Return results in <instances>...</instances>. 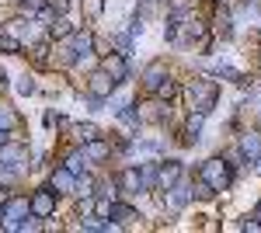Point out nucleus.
Segmentation results:
<instances>
[{
	"label": "nucleus",
	"instance_id": "nucleus-28",
	"mask_svg": "<svg viewBox=\"0 0 261 233\" xmlns=\"http://www.w3.org/2000/svg\"><path fill=\"white\" fill-rule=\"evenodd\" d=\"M49 0H21V14H28V18H35L42 7H45Z\"/></svg>",
	"mask_w": 261,
	"mask_h": 233
},
{
	"label": "nucleus",
	"instance_id": "nucleus-39",
	"mask_svg": "<svg viewBox=\"0 0 261 233\" xmlns=\"http://www.w3.org/2000/svg\"><path fill=\"white\" fill-rule=\"evenodd\" d=\"M254 219L261 223V198H258V205H254Z\"/></svg>",
	"mask_w": 261,
	"mask_h": 233
},
{
	"label": "nucleus",
	"instance_id": "nucleus-23",
	"mask_svg": "<svg viewBox=\"0 0 261 233\" xmlns=\"http://www.w3.org/2000/svg\"><path fill=\"white\" fill-rule=\"evenodd\" d=\"M115 115L125 122V125H133V129H140V112L133 108V105H122V108H115Z\"/></svg>",
	"mask_w": 261,
	"mask_h": 233
},
{
	"label": "nucleus",
	"instance_id": "nucleus-10",
	"mask_svg": "<svg viewBox=\"0 0 261 233\" xmlns=\"http://www.w3.org/2000/svg\"><path fill=\"white\" fill-rule=\"evenodd\" d=\"M49 188L56 195H70L73 188H77V174H70L66 167H56L53 174H49Z\"/></svg>",
	"mask_w": 261,
	"mask_h": 233
},
{
	"label": "nucleus",
	"instance_id": "nucleus-26",
	"mask_svg": "<svg viewBox=\"0 0 261 233\" xmlns=\"http://www.w3.org/2000/svg\"><path fill=\"white\" fill-rule=\"evenodd\" d=\"M153 94L161 97V101H174V97H178V84H174V80L167 77V80H164V84H161V87L153 91Z\"/></svg>",
	"mask_w": 261,
	"mask_h": 233
},
{
	"label": "nucleus",
	"instance_id": "nucleus-36",
	"mask_svg": "<svg viewBox=\"0 0 261 233\" xmlns=\"http://www.w3.org/2000/svg\"><path fill=\"white\" fill-rule=\"evenodd\" d=\"M45 125H49V129L60 125V115H56V112H45Z\"/></svg>",
	"mask_w": 261,
	"mask_h": 233
},
{
	"label": "nucleus",
	"instance_id": "nucleus-19",
	"mask_svg": "<svg viewBox=\"0 0 261 233\" xmlns=\"http://www.w3.org/2000/svg\"><path fill=\"white\" fill-rule=\"evenodd\" d=\"M21 49H24V45H21L18 35H11V32L0 35V53H7V56H21Z\"/></svg>",
	"mask_w": 261,
	"mask_h": 233
},
{
	"label": "nucleus",
	"instance_id": "nucleus-1",
	"mask_svg": "<svg viewBox=\"0 0 261 233\" xmlns=\"http://www.w3.org/2000/svg\"><path fill=\"white\" fill-rule=\"evenodd\" d=\"M185 94H188V105H192V112H202V115H209V112L216 108V101H220V87H216V80H209V77H195V80H188Z\"/></svg>",
	"mask_w": 261,
	"mask_h": 233
},
{
	"label": "nucleus",
	"instance_id": "nucleus-32",
	"mask_svg": "<svg viewBox=\"0 0 261 233\" xmlns=\"http://www.w3.org/2000/svg\"><path fill=\"white\" fill-rule=\"evenodd\" d=\"M14 122H18V118H14V112L0 105V129H4V133H11V129H14Z\"/></svg>",
	"mask_w": 261,
	"mask_h": 233
},
{
	"label": "nucleus",
	"instance_id": "nucleus-35",
	"mask_svg": "<svg viewBox=\"0 0 261 233\" xmlns=\"http://www.w3.org/2000/svg\"><path fill=\"white\" fill-rule=\"evenodd\" d=\"M241 230H251V233H258V230H261V223H258V219H247V223H241Z\"/></svg>",
	"mask_w": 261,
	"mask_h": 233
},
{
	"label": "nucleus",
	"instance_id": "nucleus-15",
	"mask_svg": "<svg viewBox=\"0 0 261 233\" xmlns=\"http://www.w3.org/2000/svg\"><path fill=\"white\" fill-rule=\"evenodd\" d=\"M112 219L119 223V226H129V223H136L140 213L133 209V205H122V202H112Z\"/></svg>",
	"mask_w": 261,
	"mask_h": 233
},
{
	"label": "nucleus",
	"instance_id": "nucleus-14",
	"mask_svg": "<svg viewBox=\"0 0 261 233\" xmlns=\"http://www.w3.org/2000/svg\"><path fill=\"white\" fill-rule=\"evenodd\" d=\"M84 153H87V160L94 164V160H108V157H112V146L98 136V139H91V143H84Z\"/></svg>",
	"mask_w": 261,
	"mask_h": 233
},
{
	"label": "nucleus",
	"instance_id": "nucleus-27",
	"mask_svg": "<svg viewBox=\"0 0 261 233\" xmlns=\"http://www.w3.org/2000/svg\"><path fill=\"white\" fill-rule=\"evenodd\" d=\"M77 195H94V177L87 174V171L77 174Z\"/></svg>",
	"mask_w": 261,
	"mask_h": 233
},
{
	"label": "nucleus",
	"instance_id": "nucleus-29",
	"mask_svg": "<svg viewBox=\"0 0 261 233\" xmlns=\"http://www.w3.org/2000/svg\"><path fill=\"white\" fill-rule=\"evenodd\" d=\"M216 32H220V35H230V32H233V18H230V11H220V18H216Z\"/></svg>",
	"mask_w": 261,
	"mask_h": 233
},
{
	"label": "nucleus",
	"instance_id": "nucleus-34",
	"mask_svg": "<svg viewBox=\"0 0 261 233\" xmlns=\"http://www.w3.org/2000/svg\"><path fill=\"white\" fill-rule=\"evenodd\" d=\"M112 202H115V198H105V195H101L98 202H94V216H112Z\"/></svg>",
	"mask_w": 261,
	"mask_h": 233
},
{
	"label": "nucleus",
	"instance_id": "nucleus-31",
	"mask_svg": "<svg viewBox=\"0 0 261 233\" xmlns=\"http://www.w3.org/2000/svg\"><path fill=\"white\" fill-rule=\"evenodd\" d=\"M195 7V0H167V11L171 14H185V11H192Z\"/></svg>",
	"mask_w": 261,
	"mask_h": 233
},
{
	"label": "nucleus",
	"instance_id": "nucleus-25",
	"mask_svg": "<svg viewBox=\"0 0 261 233\" xmlns=\"http://www.w3.org/2000/svg\"><path fill=\"white\" fill-rule=\"evenodd\" d=\"M143 188H157V164H140Z\"/></svg>",
	"mask_w": 261,
	"mask_h": 233
},
{
	"label": "nucleus",
	"instance_id": "nucleus-12",
	"mask_svg": "<svg viewBox=\"0 0 261 233\" xmlns=\"http://www.w3.org/2000/svg\"><path fill=\"white\" fill-rule=\"evenodd\" d=\"M237 150H241L244 164H254L261 157V133H244L241 143H237Z\"/></svg>",
	"mask_w": 261,
	"mask_h": 233
},
{
	"label": "nucleus",
	"instance_id": "nucleus-16",
	"mask_svg": "<svg viewBox=\"0 0 261 233\" xmlns=\"http://www.w3.org/2000/svg\"><path fill=\"white\" fill-rule=\"evenodd\" d=\"M202 122H205V115H202V112H192V115H188V122H185V143H195V139H199Z\"/></svg>",
	"mask_w": 261,
	"mask_h": 233
},
{
	"label": "nucleus",
	"instance_id": "nucleus-11",
	"mask_svg": "<svg viewBox=\"0 0 261 233\" xmlns=\"http://www.w3.org/2000/svg\"><path fill=\"white\" fill-rule=\"evenodd\" d=\"M115 185H119L125 195H140L143 192V177H140V167H125L115 174Z\"/></svg>",
	"mask_w": 261,
	"mask_h": 233
},
{
	"label": "nucleus",
	"instance_id": "nucleus-30",
	"mask_svg": "<svg viewBox=\"0 0 261 233\" xmlns=\"http://www.w3.org/2000/svg\"><path fill=\"white\" fill-rule=\"evenodd\" d=\"M192 195H195V198H202V202H209L216 192H213V185H209V181H202V177H199V185L192 188Z\"/></svg>",
	"mask_w": 261,
	"mask_h": 233
},
{
	"label": "nucleus",
	"instance_id": "nucleus-33",
	"mask_svg": "<svg viewBox=\"0 0 261 233\" xmlns=\"http://www.w3.org/2000/svg\"><path fill=\"white\" fill-rule=\"evenodd\" d=\"M14 181H18V167L0 164V185H14Z\"/></svg>",
	"mask_w": 261,
	"mask_h": 233
},
{
	"label": "nucleus",
	"instance_id": "nucleus-17",
	"mask_svg": "<svg viewBox=\"0 0 261 233\" xmlns=\"http://www.w3.org/2000/svg\"><path fill=\"white\" fill-rule=\"evenodd\" d=\"M91 45H94V35H91V32H77V35H73V53H77V59H87Z\"/></svg>",
	"mask_w": 261,
	"mask_h": 233
},
{
	"label": "nucleus",
	"instance_id": "nucleus-3",
	"mask_svg": "<svg viewBox=\"0 0 261 233\" xmlns=\"http://www.w3.org/2000/svg\"><path fill=\"white\" fill-rule=\"evenodd\" d=\"M28 213H32V202H28V198H7L4 209H0L4 230H14V223H18L21 216H28Z\"/></svg>",
	"mask_w": 261,
	"mask_h": 233
},
{
	"label": "nucleus",
	"instance_id": "nucleus-2",
	"mask_svg": "<svg viewBox=\"0 0 261 233\" xmlns=\"http://www.w3.org/2000/svg\"><path fill=\"white\" fill-rule=\"evenodd\" d=\"M199 177L213 185V192H226L233 185V164H226L223 157H213V160H205L199 167Z\"/></svg>",
	"mask_w": 261,
	"mask_h": 233
},
{
	"label": "nucleus",
	"instance_id": "nucleus-5",
	"mask_svg": "<svg viewBox=\"0 0 261 233\" xmlns=\"http://www.w3.org/2000/svg\"><path fill=\"white\" fill-rule=\"evenodd\" d=\"M188 198H192V188L178 181V185L164 188V209H167V213H181V209L188 205Z\"/></svg>",
	"mask_w": 261,
	"mask_h": 233
},
{
	"label": "nucleus",
	"instance_id": "nucleus-22",
	"mask_svg": "<svg viewBox=\"0 0 261 233\" xmlns=\"http://www.w3.org/2000/svg\"><path fill=\"white\" fill-rule=\"evenodd\" d=\"M112 45L129 59V53H133V35H129V32H115V35H112Z\"/></svg>",
	"mask_w": 261,
	"mask_h": 233
},
{
	"label": "nucleus",
	"instance_id": "nucleus-40",
	"mask_svg": "<svg viewBox=\"0 0 261 233\" xmlns=\"http://www.w3.org/2000/svg\"><path fill=\"white\" fill-rule=\"evenodd\" d=\"M7 139H11V133H4V129H0V146H4Z\"/></svg>",
	"mask_w": 261,
	"mask_h": 233
},
{
	"label": "nucleus",
	"instance_id": "nucleus-21",
	"mask_svg": "<svg viewBox=\"0 0 261 233\" xmlns=\"http://www.w3.org/2000/svg\"><path fill=\"white\" fill-rule=\"evenodd\" d=\"M73 136L81 139V143H91V139H98L101 133H98V125H91V122H77V125H73Z\"/></svg>",
	"mask_w": 261,
	"mask_h": 233
},
{
	"label": "nucleus",
	"instance_id": "nucleus-37",
	"mask_svg": "<svg viewBox=\"0 0 261 233\" xmlns=\"http://www.w3.org/2000/svg\"><path fill=\"white\" fill-rule=\"evenodd\" d=\"M7 198H11V192H7V188L0 185V209H4V202H7Z\"/></svg>",
	"mask_w": 261,
	"mask_h": 233
},
{
	"label": "nucleus",
	"instance_id": "nucleus-38",
	"mask_svg": "<svg viewBox=\"0 0 261 233\" xmlns=\"http://www.w3.org/2000/svg\"><path fill=\"white\" fill-rule=\"evenodd\" d=\"M0 87H7V70L0 66Z\"/></svg>",
	"mask_w": 261,
	"mask_h": 233
},
{
	"label": "nucleus",
	"instance_id": "nucleus-4",
	"mask_svg": "<svg viewBox=\"0 0 261 233\" xmlns=\"http://www.w3.org/2000/svg\"><path fill=\"white\" fill-rule=\"evenodd\" d=\"M32 213L39 216V219H49V216L56 213V192L53 188H39V192H32Z\"/></svg>",
	"mask_w": 261,
	"mask_h": 233
},
{
	"label": "nucleus",
	"instance_id": "nucleus-7",
	"mask_svg": "<svg viewBox=\"0 0 261 233\" xmlns=\"http://www.w3.org/2000/svg\"><path fill=\"white\" fill-rule=\"evenodd\" d=\"M115 87H119V84L108 77L105 70H94V73L87 77V94H91V97H101V101H105V97H112Z\"/></svg>",
	"mask_w": 261,
	"mask_h": 233
},
{
	"label": "nucleus",
	"instance_id": "nucleus-20",
	"mask_svg": "<svg viewBox=\"0 0 261 233\" xmlns=\"http://www.w3.org/2000/svg\"><path fill=\"white\" fill-rule=\"evenodd\" d=\"M49 32H53V39H70V35H73V24H70L66 14H63V18H53Z\"/></svg>",
	"mask_w": 261,
	"mask_h": 233
},
{
	"label": "nucleus",
	"instance_id": "nucleus-6",
	"mask_svg": "<svg viewBox=\"0 0 261 233\" xmlns=\"http://www.w3.org/2000/svg\"><path fill=\"white\" fill-rule=\"evenodd\" d=\"M101 70L115 80V84H125V80H129V59L122 56V53H108L105 63H101Z\"/></svg>",
	"mask_w": 261,
	"mask_h": 233
},
{
	"label": "nucleus",
	"instance_id": "nucleus-8",
	"mask_svg": "<svg viewBox=\"0 0 261 233\" xmlns=\"http://www.w3.org/2000/svg\"><path fill=\"white\" fill-rule=\"evenodd\" d=\"M181 181V160H164L157 164V188H171V185H178Z\"/></svg>",
	"mask_w": 261,
	"mask_h": 233
},
{
	"label": "nucleus",
	"instance_id": "nucleus-24",
	"mask_svg": "<svg viewBox=\"0 0 261 233\" xmlns=\"http://www.w3.org/2000/svg\"><path fill=\"white\" fill-rule=\"evenodd\" d=\"M14 91H18L21 97H32L35 94V77H32V73H21L18 84H14Z\"/></svg>",
	"mask_w": 261,
	"mask_h": 233
},
{
	"label": "nucleus",
	"instance_id": "nucleus-18",
	"mask_svg": "<svg viewBox=\"0 0 261 233\" xmlns=\"http://www.w3.org/2000/svg\"><path fill=\"white\" fill-rule=\"evenodd\" d=\"M87 164H91V160H87L84 150H73V153L66 157V171H70V174H84V171H87Z\"/></svg>",
	"mask_w": 261,
	"mask_h": 233
},
{
	"label": "nucleus",
	"instance_id": "nucleus-9",
	"mask_svg": "<svg viewBox=\"0 0 261 233\" xmlns=\"http://www.w3.org/2000/svg\"><path fill=\"white\" fill-rule=\"evenodd\" d=\"M24 160H28V146H24V143H11V139H7V143L0 146V164H7V167H21Z\"/></svg>",
	"mask_w": 261,
	"mask_h": 233
},
{
	"label": "nucleus",
	"instance_id": "nucleus-13",
	"mask_svg": "<svg viewBox=\"0 0 261 233\" xmlns=\"http://www.w3.org/2000/svg\"><path fill=\"white\" fill-rule=\"evenodd\" d=\"M164 80H167V66H164L161 59H153V63H150V66L143 70V87H146V91L153 94V91L161 87Z\"/></svg>",
	"mask_w": 261,
	"mask_h": 233
}]
</instances>
